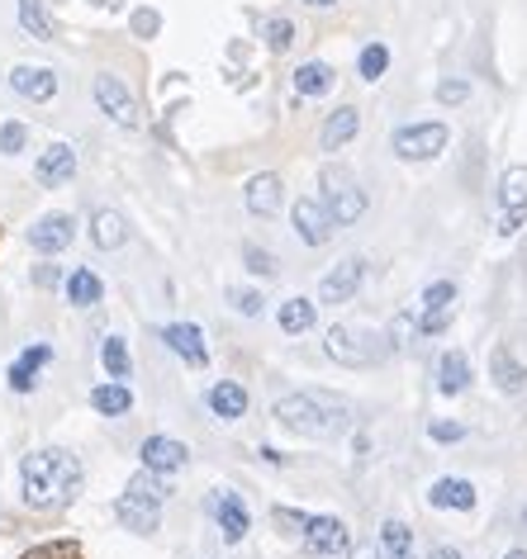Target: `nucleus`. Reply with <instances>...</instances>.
<instances>
[{
	"instance_id": "25",
	"label": "nucleus",
	"mask_w": 527,
	"mask_h": 559,
	"mask_svg": "<svg viewBox=\"0 0 527 559\" xmlns=\"http://www.w3.org/2000/svg\"><path fill=\"white\" fill-rule=\"evenodd\" d=\"M91 408H95V413H105V417H119V413H129V408H133V394H129L124 384H101V389L91 394Z\"/></svg>"
},
{
	"instance_id": "21",
	"label": "nucleus",
	"mask_w": 527,
	"mask_h": 559,
	"mask_svg": "<svg viewBox=\"0 0 527 559\" xmlns=\"http://www.w3.org/2000/svg\"><path fill=\"white\" fill-rule=\"evenodd\" d=\"M428 502H433V508H461V512H470V508H476V488H470L466 479H437L433 493H428Z\"/></svg>"
},
{
	"instance_id": "29",
	"label": "nucleus",
	"mask_w": 527,
	"mask_h": 559,
	"mask_svg": "<svg viewBox=\"0 0 527 559\" xmlns=\"http://www.w3.org/2000/svg\"><path fill=\"white\" fill-rule=\"evenodd\" d=\"M380 545H385V559H413V536H409L405 522H385Z\"/></svg>"
},
{
	"instance_id": "30",
	"label": "nucleus",
	"mask_w": 527,
	"mask_h": 559,
	"mask_svg": "<svg viewBox=\"0 0 527 559\" xmlns=\"http://www.w3.org/2000/svg\"><path fill=\"white\" fill-rule=\"evenodd\" d=\"M309 328H314V304L309 299H285L281 304V332L295 337V332H309Z\"/></svg>"
},
{
	"instance_id": "32",
	"label": "nucleus",
	"mask_w": 527,
	"mask_h": 559,
	"mask_svg": "<svg viewBox=\"0 0 527 559\" xmlns=\"http://www.w3.org/2000/svg\"><path fill=\"white\" fill-rule=\"evenodd\" d=\"M20 559H86V550H81V540H44L34 550H24Z\"/></svg>"
},
{
	"instance_id": "37",
	"label": "nucleus",
	"mask_w": 527,
	"mask_h": 559,
	"mask_svg": "<svg viewBox=\"0 0 527 559\" xmlns=\"http://www.w3.org/2000/svg\"><path fill=\"white\" fill-rule=\"evenodd\" d=\"M20 147H24V123H15V119H10L5 129H0V152H10V157H15Z\"/></svg>"
},
{
	"instance_id": "10",
	"label": "nucleus",
	"mask_w": 527,
	"mask_h": 559,
	"mask_svg": "<svg viewBox=\"0 0 527 559\" xmlns=\"http://www.w3.org/2000/svg\"><path fill=\"white\" fill-rule=\"evenodd\" d=\"M362 275H366V261H342L338 271H328L324 275V285H318V304H352L356 295V285H362Z\"/></svg>"
},
{
	"instance_id": "17",
	"label": "nucleus",
	"mask_w": 527,
	"mask_h": 559,
	"mask_svg": "<svg viewBox=\"0 0 527 559\" xmlns=\"http://www.w3.org/2000/svg\"><path fill=\"white\" fill-rule=\"evenodd\" d=\"M10 86L20 95H30V100H52V95H58V76H52L48 67H15Z\"/></svg>"
},
{
	"instance_id": "33",
	"label": "nucleus",
	"mask_w": 527,
	"mask_h": 559,
	"mask_svg": "<svg viewBox=\"0 0 527 559\" xmlns=\"http://www.w3.org/2000/svg\"><path fill=\"white\" fill-rule=\"evenodd\" d=\"M356 67H362V76H366V81H380V76H385V67H390V48H385V44L362 48V62H356Z\"/></svg>"
},
{
	"instance_id": "22",
	"label": "nucleus",
	"mask_w": 527,
	"mask_h": 559,
	"mask_svg": "<svg viewBox=\"0 0 527 559\" xmlns=\"http://www.w3.org/2000/svg\"><path fill=\"white\" fill-rule=\"evenodd\" d=\"M470 384V360L466 352H447L437 360V389L442 394H461V389Z\"/></svg>"
},
{
	"instance_id": "46",
	"label": "nucleus",
	"mask_w": 527,
	"mask_h": 559,
	"mask_svg": "<svg viewBox=\"0 0 527 559\" xmlns=\"http://www.w3.org/2000/svg\"><path fill=\"white\" fill-rule=\"evenodd\" d=\"M433 559H461L456 550H447V545H442V550H433Z\"/></svg>"
},
{
	"instance_id": "20",
	"label": "nucleus",
	"mask_w": 527,
	"mask_h": 559,
	"mask_svg": "<svg viewBox=\"0 0 527 559\" xmlns=\"http://www.w3.org/2000/svg\"><path fill=\"white\" fill-rule=\"evenodd\" d=\"M52 360V346H30V352H24L15 366H10V389H20V394H30L34 389V374L44 370Z\"/></svg>"
},
{
	"instance_id": "4",
	"label": "nucleus",
	"mask_w": 527,
	"mask_h": 559,
	"mask_svg": "<svg viewBox=\"0 0 527 559\" xmlns=\"http://www.w3.org/2000/svg\"><path fill=\"white\" fill-rule=\"evenodd\" d=\"M318 186H324V209H328L332 228H347V223H356L366 214V190L356 186V176L347 166H324Z\"/></svg>"
},
{
	"instance_id": "7",
	"label": "nucleus",
	"mask_w": 527,
	"mask_h": 559,
	"mask_svg": "<svg viewBox=\"0 0 527 559\" xmlns=\"http://www.w3.org/2000/svg\"><path fill=\"white\" fill-rule=\"evenodd\" d=\"M447 123H413V129H399L395 133V152L405 162H428V157H437L442 147H447Z\"/></svg>"
},
{
	"instance_id": "47",
	"label": "nucleus",
	"mask_w": 527,
	"mask_h": 559,
	"mask_svg": "<svg viewBox=\"0 0 527 559\" xmlns=\"http://www.w3.org/2000/svg\"><path fill=\"white\" fill-rule=\"evenodd\" d=\"M508 559H527V550H508Z\"/></svg>"
},
{
	"instance_id": "13",
	"label": "nucleus",
	"mask_w": 527,
	"mask_h": 559,
	"mask_svg": "<svg viewBox=\"0 0 527 559\" xmlns=\"http://www.w3.org/2000/svg\"><path fill=\"white\" fill-rule=\"evenodd\" d=\"M186 460H190V451L172 437H148L143 441V465L152 474H176V469H186Z\"/></svg>"
},
{
	"instance_id": "16",
	"label": "nucleus",
	"mask_w": 527,
	"mask_h": 559,
	"mask_svg": "<svg viewBox=\"0 0 527 559\" xmlns=\"http://www.w3.org/2000/svg\"><path fill=\"white\" fill-rule=\"evenodd\" d=\"M214 516H219V531H224V540L238 545L247 536V508H243V498L238 493H229V488H219V498L210 502Z\"/></svg>"
},
{
	"instance_id": "48",
	"label": "nucleus",
	"mask_w": 527,
	"mask_h": 559,
	"mask_svg": "<svg viewBox=\"0 0 527 559\" xmlns=\"http://www.w3.org/2000/svg\"><path fill=\"white\" fill-rule=\"evenodd\" d=\"M309 5H332V0H309Z\"/></svg>"
},
{
	"instance_id": "31",
	"label": "nucleus",
	"mask_w": 527,
	"mask_h": 559,
	"mask_svg": "<svg viewBox=\"0 0 527 559\" xmlns=\"http://www.w3.org/2000/svg\"><path fill=\"white\" fill-rule=\"evenodd\" d=\"M20 24L38 38V44H52V24L44 15V0H20Z\"/></svg>"
},
{
	"instance_id": "26",
	"label": "nucleus",
	"mask_w": 527,
	"mask_h": 559,
	"mask_svg": "<svg viewBox=\"0 0 527 559\" xmlns=\"http://www.w3.org/2000/svg\"><path fill=\"white\" fill-rule=\"evenodd\" d=\"M101 295H105V285L91 271H72V280H67V299H72L77 309H91V304H101Z\"/></svg>"
},
{
	"instance_id": "39",
	"label": "nucleus",
	"mask_w": 527,
	"mask_h": 559,
	"mask_svg": "<svg viewBox=\"0 0 527 559\" xmlns=\"http://www.w3.org/2000/svg\"><path fill=\"white\" fill-rule=\"evenodd\" d=\"M466 95H470L466 81H442V86H437V100H442V105H461Z\"/></svg>"
},
{
	"instance_id": "6",
	"label": "nucleus",
	"mask_w": 527,
	"mask_h": 559,
	"mask_svg": "<svg viewBox=\"0 0 527 559\" xmlns=\"http://www.w3.org/2000/svg\"><path fill=\"white\" fill-rule=\"evenodd\" d=\"M499 204H504V214H499V237H513L518 223L527 218V166H508L504 171V180H499Z\"/></svg>"
},
{
	"instance_id": "24",
	"label": "nucleus",
	"mask_w": 527,
	"mask_h": 559,
	"mask_svg": "<svg viewBox=\"0 0 527 559\" xmlns=\"http://www.w3.org/2000/svg\"><path fill=\"white\" fill-rule=\"evenodd\" d=\"M490 370H494V384L504 389V394H518V389H523V380H527V370H523L518 360H513V356L504 352V346H499V352L490 356Z\"/></svg>"
},
{
	"instance_id": "44",
	"label": "nucleus",
	"mask_w": 527,
	"mask_h": 559,
	"mask_svg": "<svg viewBox=\"0 0 527 559\" xmlns=\"http://www.w3.org/2000/svg\"><path fill=\"white\" fill-rule=\"evenodd\" d=\"M34 285H58V265H38V271H34Z\"/></svg>"
},
{
	"instance_id": "5",
	"label": "nucleus",
	"mask_w": 527,
	"mask_h": 559,
	"mask_svg": "<svg viewBox=\"0 0 527 559\" xmlns=\"http://www.w3.org/2000/svg\"><path fill=\"white\" fill-rule=\"evenodd\" d=\"M328 356L338 360V366L366 370V366H376V360L385 356V346H380L376 332L352 328V323H338V328H328Z\"/></svg>"
},
{
	"instance_id": "42",
	"label": "nucleus",
	"mask_w": 527,
	"mask_h": 559,
	"mask_svg": "<svg viewBox=\"0 0 527 559\" xmlns=\"http://www.w3.org/2000/svg\"><path fill=\"white\" fill-rule=\"evenodd\" d=\"M157 15H152V10H138V15H133V34H143V38H152V34H157Z\"/></svg>"
},
{
	"instance_id": "38",
	"label": "nucleus",
	"mask_w": 527,
	"mask_h": 559,
	"mask_svg": "<svg viewBox=\"0 0 527 559\" xmlns=\"http://www.w3.org/2000/svg\"><path fill=\"white\" fill-rule=\"evenodd\" d=\"M447 323H452V309H428V313H423V323H419V332L437 337V332H447Z\"/></svg>"
},
{
	"instance_id": "36",
	"label": "nucleus",
	"mask_w": 527,
	"mask_h": 559,
	"mask_svg": "<svg viewBox=\"0 0 527 559\" xmlns=\"http://www.w3.org/2000/svg\"><path fill=\"white\" fill-rule=\"evenodd\" d=\"M290 38H295V24H290V20H271V24H267V44H271V52H285V48H290Z\"/></svg>"
},
{
	"instance_id": "9",
	"label": "nucleus",
	"mask_w": 527,
	"mask_h": 559,
	"mask_svg": "<svg viewBox=\"0 0 527 559\" xmlns=\"http://www.w3.org/2000/svg\"><path fill=\"white\" fill-rule=\"evenodd\" d=\"M304 545L309 555L328 559V555H342L347 550V526L338 516H304Z\"/></svg>"
},
{
	"instance_id": "34",
	"label": "nucleus",
	"mask_w": 527,
	"mask_h": 559,
	"mask_svg": "<svg viewBox=\"0 0 527 559\" xmlns=\"http://www.w3.org/2000/svg\"><path fill=\"white\" fill-rule=\"evenodd\" d=\"M101 360H105V370L115 374V380H124V374H129V346H124L119 337H109V342H105Z\"/></svg>"
},
{
	"instance_id": "19",
	"label": "nucleus",
	"mask_w": 527,
	"mask_h": 559,
	"mask_svg": "<svg viewBox=\"0 0 527 559\" xmlns=\"http://www.w3.org/2000/svg\"><path fill=\"white\" fill-rule=\"evenodd\" d=\"M356 129H362V115H356L352 105H342V109H332V115H328V123H324V133H318V138H324L328 152H338L342 143H352Z\"/></svg>"
},
{
	"instance_id": "18",
	"label": "nucleus",
	"mask_w": 527,
	"mask_h": 559,
	"mask_svg": "<svg viewBox=\"0 0 527 559\" xmlns=\"http://www.w3.org/2000/svg\"><path fill=\"white\" fill-rule=\"evenodd\" d=\"M247 209L253 214H261V218H271L276 209H281V176H253L247 180Z\"/></svg>"
},
{
	"instance_id": "8",
	"label": "nucleus",
	"mask_w": 527,
	"mask_h": 559,
	"mask_svg": "<svg viewBox=\"0 0 527 559\" xmlns=\"http://www.w3.org/2000/svg\"><path fill=\"white\" fill-rule=\"evenodd\" d=\"M95 105L105 109L115 123H124V129H138V105H133V95L124 91V81L119 76H95Z\"/></svg>"
},
{
	"instance_id": "23",
	"label": "nucleus",
	"mask_w": 527,
	"mask_h": 559,
	"mask_svg": "<svg viewBox=\"0 0 527 559\" xmlns=\"http://www.w3.org/2000/svg\"><path fill=\"white\" fill-rule=\"evenodd\" d=\"M210 408L224 417V423H233V417L247 413V389L243 384H214L210 389Z\"/></svg>"
},
{
	"instance_id": "1",
	"label": "nucleus",
	"mask_w": 527,
	"mask_h": 559,
	"mask_svg": "<svg viewBox=\"0 0 527 559\" xmlns=\"http://www.w3.org/2000/svg\"><path fill=\"white\" fill-rule=\"evenodd\" d=\"M20 484H24V502L38 512L48 508H67L81 493V460L67 451H34L20 465Z\"/></svg>"
},
{
	"instance_id": "15",
	"label": "nucleus",
	"mask_w": 527,
	"mask_h": 559,
	"mask_svg": "<svg viewBox=\"0 0 527 559\" xmlns=\"http://www.w3.org/2000/svg\"><path fill=\"white\" fill-rule=\"evenodd\" d=\"M162 337H166V346H172L176 356L186 360V366H204V360H210V352H204V332L196 323H172Z\"/></svg>"
},
{
	"instance_id": "40",
	"label": "nucleus",
	"mask_w": 527,
	"mask_h": 559,
	"mask_svg": "<svg viewBox=\"0 0 527 559\" xmlns=\"http://www.w3.org/2000/svg\"><path fill=\"white\" fill-rule=\"evenodd\" d=\"M247 271H257V275H276V257H271V251L247 247Z\"/></svg>"
},
{
	"instance_id": "3",
	"label": "nucleus",
	"mask_w": 527,
	"mask_h": 559,
	"mask_svg": "<svg viewBox=\"0 0 527 559\" xmlns=\"http://www.w3.org/2000/svg\"><path fill=\"white\" fill-rule=\"evenodd\" d=\"M162 502H166V484L152 469H143V474H133L129 488H124V498L115 502V516L129 531H138V536H152V531H157Z\"/></svg>"
},
{
	"instance_id": "45",
	"label": "nucleus",
	"mask_w": 527,
	"mask_h": 559,
	"mask_svg": "<svg viewBox=\"0 0 527 559\" xmlns=\"http://www.w3.org/2000/svg\"><path fill=\"white\" fill-rule=\"evenodd\" d=\"M352 559H380V550H376L371 540H356V545H352Z\"/></svg>"
},
{
	"instance_id": "12",
	"label": "nucleus",
	"mask_w": 527,
	"mask_h": 559,
	"mask_svg": "<svg viewBox=\"0 0 527 559\" xmlns=\"http://www.w3.org/2000/svg\"><path fill=\"white\" fill-rule=\"evenodd\" d=\"M34 176H38V186H67V180L77 176V152L67 147V143H52L44 157H38V166H34Z\"/></svg>"
},
{
	"instance_id": "11",
	"label": "nucleus",
	"mask_w": 527,
	"mask_h": 559,
	"mask_svg": "<svg viewBox=\"0 0 527 559\" xmlns=\"http://www.w3.org/2000/svg\"><path fill=\"white\" fill-rule=\"evenodd\" d=\"M72 233H77V223L67 214H48L30 228V242H34V251H44V257H58V251L72 242Z\"/></svg>"
},
{
	"instance_id": "35",
	"label": "nucleus",
	"mask_w": 527,
	"mask_h": 559,
	"mask_svg": "<svg viewBox=\"0 0 527 559\" xmlns=\"http://www.w3.org/2000/svg\"><path fill=\"white\" fill-rule=\"evenodd\" d=\"M452 299H456V285H452V280H437V285L423 289V309H452Z\"/></svg>"
},
{
	"instance_id": "14",
	"label": "nucleus",
	"mask_w": 527,
	"mask_h": 559,
	"mask_svg": "<svg viewBox=\"0 0 527 559\" xmlns=\"http://www.w3.org/2000/svg\"><path fill=\"white\" fill-rule=\"evenodd\" d=\"M290 218H295V233H300L309 247H324L328 237H332V218H328V209L318 204V200H300Z\"/></svg>"
},
{
	"instance_id": "2",
	"label": "nucleus",
	"mask_w": 527,
	"mask_h": 559,
	"mask_svg": "<svg viewBox=\"0 0 527 559\" xmlns=\"http://www.w3.org/2000/svg\"><path fill=\"white\" fill-rule=\"evenodd\" d=\"M276 423L290 431H304V437H342L352 427V403L338 394H324V389H304V394H285L276 403Z\"/></svg>"
},
{
	"instance_id": "43",
	"label": "nucleus",
	"mask_w": 527,
	"mask_h": 559,
	"mask_svg": "<svg viewBox=\"0 0 527 559\" xmlns=\"http://www.w3.org/2000/svg\"><path fill=\"white\" fill-rule=\"evenodd\" d=\"M233 304H238V313H261V295L253 289H233Z\"/></svg>"
},
{
	"instance_id": "28",
	"label": "nucleus",
	"mask_w": 527,
	"mask_h": 559,
	"mask_svg": "<svg viewBox=\"0 0 527 559\" xmlns=\"http://www.w3.org/2000/svg\"><path fill=\"white\" fill-rule=\"evenodd\" d=\"M295 91L300 95H324V91H332V67L328 62H304L300 72H295Z\"/></svg>"
},
{
	"instance_id": "27",
	"label": "nucleus",
	"mask_w": 527,
	"mask_h": 559,
	"mask_svg": "<svg viewBox=\"0 0 527 559\" xmlns=\"http://www.w3.org/2000/svg\"><path fill=\"white\" fill-rule=\"evenodd\" d=\"M124 237H129L124 218L115 214V209H101V214H95V247L115 251V247H124Z\"/></svg>"
},
{
	"instance_id": "41",
	"label": "nucleus",
	"mask_w": 527,
	"mask_h": 559,
	"mask_svg": "<svg viewBox=\"0 0 527 559\" xmlns=\"http://www.w3.org/2000/svg\"><path fill=\"white\" fill-rule=\"evenodd\" d=\"M428 437L447 445V441H461V437H466V427H461V423H433V427H428Z\"/></svg>"
}]
</instances>
